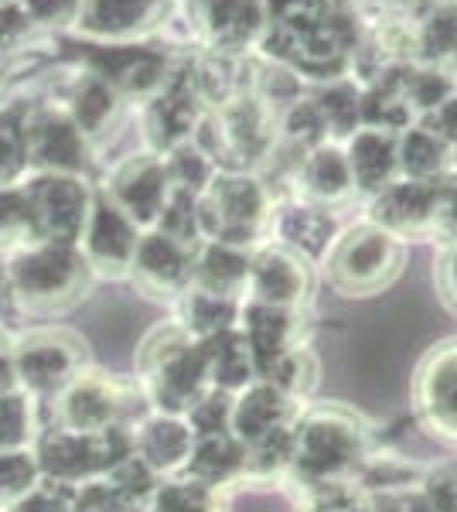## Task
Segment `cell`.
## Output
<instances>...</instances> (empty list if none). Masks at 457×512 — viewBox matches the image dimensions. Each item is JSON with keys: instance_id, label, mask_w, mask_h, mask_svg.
<instances>
[{"instance_id": "obj_50", "label": "cell", "mask_w": 457, "mask_h": 512, "mask_svg": "<svg viewBox=\"0 0 457 512\" xmlns=\"http://www.w3.org/2000/svg\"><path fill=\"white\" fill-rule=\"evenodd\" d=\"M31 328V318L28 311L21 308L18 301V291L11 284V274L4 267V256H0V335L4 338H18L21 332Z\"/></svg>"}, {"instance_id": "obj_20", "label": "cell", "mask_w": 457, "mask_h": 512, "mask_svg": "<svg viewBox=\"0 0 457 512\" xmlns=\"http://www.w3.org/2000/svg\"><path fill=\"white\" fill-rule=\"evenodd\" d=\"M338 236H342V226H338V219H335V209L304 202V198H297V195H287L277 202L270 243L287 246L290 253H297L301 260L311 263V267L314 263H324V256L331 253Z\"/></svg>"}, {"instance_id": "obj_22", "label": "cell", "mask_w": 457, "mask_h": 512, "mask_svg": "<svg viewBox=\"0 0 457 512\" xmlns=\"http://www.w3.org/2000/svg\"><path fill=\"white\" fill-rule=\"evenodd\" d=\"M301 410H304L301 400L277 390L267 379H256V383H249L246 390H239L232 396L229 431L243 444H256V441H263V437L294 427Z\"/></svg>"}, {"instance_id": "obj_9", "label": "cell", "mask_w": 457, "mask_h": 512, "mask_svg": "<svg viewBox=\"0 0 457 512\" xmlns=\"http://www.w3.org/2000/svg\"><path fill=\"white\" fill-rule=\"evenodd\" d=\"M174 14L191 45L219 55H253L270 28L263 0H174Z\"/></svg>"}, {"instance_id": "obj_5", "label": "cell", "mask_w": 457, "mask_h": 512, "mask_svg": "<svg viewBox=\"0 0 457 512\" xmlns=\"http://www.w3.org/2000/svg\"><path fill=\"white\" fill-rule=\"evenodd\" d=\"M198 212L205 239L260 250L273 236L277 195L260 171H219L209 192L198 198Z\"/></svg>"}, {"instance_id": "obj_38", "label": "cell", "mask_w": 457, "mask_h": 512, "mask_svg": "<svg viewBox=\"0 0 457 512\" xmlns=\"http://www.w3.org/2000/svg\"><path fill=\"white\" fill-rule=\"evenodd\" d=\"M38 400L24 390L0 393V451H24L38 437Z\"/></svg>"}, {"instance_id": "obj_12", "label": "cell", "mask_w": 457, "mask_h": 512, "mask_svg": "<svg viewBox=\"0 0 457 512\" xmlns=\"http://www.w3.org/2000/svg\"><path fill=\"white\" fill-rule=\"evenodd\" d=\"M21 185L31 205V219H35V236L48 243L76 246L86 229L89 209H93L96 185L79 175H45V171L24 175Z\"/></svg>"}, {"instance_id": "obj_6", "label": "cell", "mask_w": 457, "mask_h": 512, "mask_svg": "<svg viewBox=\"0 0 457 512\" xmlns=\"http://www.w3.org/2000/svg\"><path fill=\"white\" fill-rule=\"evenodd\" d=\"M31 451H35L41 482L58 489H79L96 478H106L127 454H134V427L82 434L52 424L35 437Z\"/></svg>"}, {"instance_id": "obj_35", "label": "cell", "mask_w": 457, "mask_h": 512, "mask_svg": "<svg viewBox=\"0 0 457 512\" xmlns=\"http://www.w3.org/2000/svg\"><path fill=\"white\" fill-rule=\"evenodd\" d=\"M164 168H168L171 188L174 192H185L191 198H202L212 188V181L219 178V164L212 161L209 151L188 140V144H178L174 151L164 154Z\"/></svg>"}, {"instance_id": "obj_59", "label": "cell", "mask_w": 457, "mask_h": 512, "mask_svg": "<svg viewBox=\"0 0 457 512\" xmlns=\"http://www.w3.org/2000/svg\"><path fill=\"white\" fill-rule=\"evenodd\" d=\"M451 171H457V151H454V168Z\"/></svg>"}, {"instance_id": "obj_41", "label": "cell", "mask_w": 457, "mask_h": 512, "mask_svg": "<svg viewBox=\"0 0 457 512\" xmlns=\"http://www.w3.org/2000/svg\"><path fill=\"white\" fill-rule=\"evenodd\" d=\"M35 219L24 195V185H0V253H11L24 243H35Z\"/></svg>"}, {"instance_id": "obj_23", "label": "cell", "mask_w": 457, "mask_h": 512, "mask_svg": "<svg viewBox=\"0 0 457 512\" xmlns=\"http://www.w3.org/2000/svg\"><path fill=\"white\" fill-rule=\"evenodd\" d=\"M290 195L304 198V202H314V205H324V209H338V205L352 202L355 178H352V164H348L345 147L335 144V140H324L314 151H307L301 164H297L294 192Z\"/></svg>"}, {"instance_id": "obj_53", "label": "cell", "mask_w": 457, "mask_h": 512, "mask_svg": "<svg viewBox=\"0 0 457 512\" xmlns=\"http://www.w3.org/2000/svg\"><path fill=\"white\" fill-rule=\"evenodd\" d=\"M437 239L454 243L457 239V171L440 181V202H437Z\"/></svg>"}, {"instance_id": "obj_48", "label": "cell", "mask_w": 457, "mask_h": 512, "mask_svg": "<svg viewBox=\"0 0 457 512\" xmlns=\"http://www.w3.org/2000/svg\"><path fill=\"white\" fill-rule=\"evenodd\" d=\"M140 509L144 506H137L127 495H120L106 478H96V482L72 489V512H140Z\"/></svg>"}, {"instance_id": "obj_45", "label": "cell", "mask_w": 457, "mask_h": 512, "mask_svg": "<svg viewBox=\"0 0 457 512\" xmlns=\"http://www.w3.org/2000/svg\"><path fill=\"white\" fill-rule=\"evenodd\" d=\"M301 512H372V499L355 482H331L304 489Z\"/></svg>"}, {"instance_id": "obj_43", "label": "cell", "mask_w": 457, "mask_h": 512, "mask_svg": "<svg viewBox=\"0 0 457 512\" xmlns=\"http://www.w3.org/2000/svg\"><path fill=\"white\" fill-rule=\"evenodd\" d=\"M28 175L24 154V106H0V185H14Z\"/></svg>"}, {"instance_id": "obj_3", "label": "cell", "mask_w": 457, "mask_h": 512, "mask_svg": "<svg viewBox=\"0 0 457 512\" xmlns=\"http://www.w3.org/2000/svg\"><path fill=\"white\" fill-rule=\"evenodd\" d=\"M137 390L147 410L188 417V410L212 390L205 349L178 325L154 328L137 355Z\"/></svg>"}, {"instance_id": "obj_19", "label": "cell", "mask_w": 457, "mask_h": 512, "mask_svg": "<svg viewBox=\"0 0 457 512\" xmlns=\"http://www.w3.org/2000/svg\"><path fill=\"white\" fill-rule=\"evenodd\" d=\"M191 267H195V250L178 239L157 233V229H144L130 267V280L157 301H178L181 294L191 291Z\"/></svg>"}, {"instance_id": "obj_46", "label": "cell", "mask_w": 457, "mask_h": 512, "mask_svg": "<svg viewBox=\"0 0 457 512\" xmlns=\"http://www.w3.org/2000/svg\"><path fill=\"white\" fill-rule=\"evenodd\" d=\"M35 24V31H48V35H72L79 21L82 0H18Z\"/></svg>"}, {"instance_id": "obj_37", "label": "cell", "mask_w": 457, "mask_h": 512, "mask_svg": "<svg viewBox=\"0 0 457 512\" xmlns=\"http://www.w3.org/2000/svg\"><path fill=\"white\" fill-rule=\"evenodd\" d=\"M140 512H226V509H222V492L188 482L185 475H171L161 478V485H157Z\"/></svg>"}, {"instance_id": "obj_60", "label": "cell", "mask_w": 457, "mask_h": 512, "mask_svg": "<svg viewBox=\"0 0 457 512\" xmlns=\"http://www.w3.org/2000/svg\"><path fill=\"white\" fill-rule=\"evenodd\" d=\"M444 4H457V0H444Z\"/></svg>"}, {"instance_id": "obj_58", "label": "cell", "mask_w": 457, "mask_h": 512, "mask_svg": "<svg viewBox=\"0 0 457 512\" xmlns=\"http://www.w3.org/2000/svg\"><path fill=\"white\" fill-rule=\"evenodd\" d=\"M335 4H342V7H355V11H365V7H372V0H335Z\"/></svg>"}, {"instance_id": "obj_10", "label": "cell", "mask_w": 457, "mask_h": 512, "mask_svg": "<svg viewBox=\"0 0 457 512\" xmlns=\"http://www.w3.org/2000/svg\"><path fill=\"white\" fill-rule=\"evenodd\" d=\"M11 355L18 390L35 400H55L89 366L86 345L62 328H28L11 338Z\"/></svg>"}, {"instance_id": "obj_14", "label": "cell", "mask_w": 457, "mask_h": 512, "mask_svg": "<svg viewBox=\"0 0 457 512\" xmlns=\"http://www.w3.org/2000/svg\"><path fill=\"white\" fill-rule=\"evenodd\" d=\"M103 188L140 229H154V222L161 219L164 205H168L174 192L164 158L147 151V147L116 161L103 181Z\"/></svg>"}, {"instance_id": "obj_42", "label": "cell", "mask_w": 457, "mask_h": 512, "mask_svg": "<svg viewBox=\"0 0 457 512\" xmlns=\"http://www.w3.org/2000/svg\"><path fill=\"white\" fill-rule=\"evenodd\" d=\"M41 485L35 451H0V512H11Z\"/></svg>"}, {"instance_id": "obj_61", "label": "cell", "mask_w": 457, "mask_h": 512, "mask_svg": "<svg viewBox=\"0 0 457 512\" xmlns=\"http://www.w3.org/2000/svg\"><path fill=\"white\" fill-rule=\"evenodd\" d=\"M0 4H7V0H0Z\"/></svg>"}, {"instance_id": "obj_44", "label": "cell", "mask_w": 457, "mask_h": 512, "mask_svg": "<svg viewBox=\"0 0 457 512\" xmlns=\"http://www.w3.org/2000/svg\"><path fill=\"white\" fill-rule=\"evenodd\" d=\"M154 229L195 250V246L205 239V233H202V212H198V198H191L185 192H171L168 205H164V212H161V219L154 222Z\"/></svg>"}, {"instance_id": "obj_24", "label": "cell", "mask_w": 457, "mask_h": 512, "mask_svg": "<svg viewBox=\"0 0 457 512\" xmlns=\"http://www.w3.org/2000/svg\"><path fill=\"white\" fill-rule=\"evenodd\" d=\"M239 332L246 335L249 349L256 359V373H267L270 362L280 359L287 349L301 345L304 332V311L273 308L263 301H249L243 297V311H239Z\"/></svg>"}, {"instance_id": "obj_47", "label": "cell", "mask_w": 457, "mask_h": 512, "mask_svg": "<svg viewBox=\"0 0 457 512\" xmlns=\"http://www.w3.org/2000/svg\"><path fill=\"white\" fill-rule=\"evenodd\" d=\"M263 4H267V21L273 31H297L321 21L335 0H263Z\"/></svg>"}, {"instance_id": "obj_27", "label": "cell", "mask_w": 457, "mask_h": 512, "mask_svg": "<svg viewBox=\"0 0 457 512\" xmlns=\"http://www.w3.org/2000/svg\"><path fill=\"white\" fill-rule=\"evenodd\" d=\"M342 147L348 154V164H352L355 195H362L365 202H369L372 195H379L382 188H389L393 181H400L396 134L376 130V127H359Z\"/></svg>"}, {"instance_id": "obj_7", "label": "cell", "mask_w": 457, "mask_h": 512, "mask_svg": "<svg viewBox=\"0 0 457 512\" xmlns=\"http://www.w3.org/2000/svg\"><path fill=\"white\" fill-rule=\"evenodd\" d=\"M403 256L406 250L400 239L372 222H359L352 229H342L331 253L324 256V277L338 294L369 297L386 291L400 277Z\"/></svg>"}, {"instance_id": "obj_2", "label": "cell", "mask_w": 457, "mask_h": 512, "mask_svg": "<svg viewBox=\"0 0 457 512\" xmlns=\"http://www.w3.org/2000/svg\"><path fill=\"white\" fill-rule=\"evenodd\" d=\"M4 256V267L18 291L21 308L31 321L58 318L72 311L93 287V270L82 260L79 246L72 243H48L35 239Z\"/></svg>"}, {"instance_id": "obj_15", "label": "cell", "mask_w": 457, "mask_h": 512, "mask_svg": "<svg viewBox=\"0 0 457 512\" xmlns=\"http://www.w3.org/2000/svg\"><path fill=\"white\" fill-rule=\"evenodd\" d=\"M437 202L440 181L400 178L365 202V222L386 229L400 243H406V239H430L437 236Z\"/></svg>"}, {"instance_id": "obj_8", "label": "cell", "mask_w": 457, "mask_h": 512, "mask_svg": "<svg viewBox=\"0 0 457 512\" xmlns=\"http://www.w3.org/2000/svg\"><path fill=\"white\" fill-rule=\"evenodd\" d=\"M52 414H55V427L99 434V431H113V427H134L147 414V403L137 386L86 366L52 400Z\"/></svg>"}, {"instance_id": "obj_56", "label": "cell", "mask_w": 457, "mask_h": 512, "mask_svg": "<svg viewBox=\"0 0 457 512\" xmlns=\"http://www.w3.org/2000/svg\"><path fill=\"white\" fill-rule=\"evenodd\" d=\"M18 390V376H14V355H11V338L0 335V393Z\"/></svg>"}, {"instance_id": "obj_34", "label": "cell", "mask_w": 457, "mask_h": 512, "mask_svg": "<svg viewBox=\"0 0 457 512\" xmlns=\"http://www.w3.org/2000/svg\"><path fill=\"white\" fill-rule=\"evenodd\" d=\"M311 99L321 113V123L328 130V140L345 144L362 127V82L359 79H335L311 89Z\"/></svg>"}, {"instance_id": "obj_29", "label": "cell", "mask_w": 457, "mask_h": 512, "mask_svg": "<svg viewBox=\"0 0 457 512\" xmlns=\"http://www.w3.org/2000/svg\"><path fill=\"white\" fill-rule=\"evenodd\" d=\"M249 263H253V250L219 243V239H202V243L195 246L191 287L243 301L246 287H249Z\"/></svg>"}, {"instance_id": "obj_33", "label": "cell", "mask_w": 457, "mask_h": 512, "mask_svg": "<svg viewBox=\"0 0 457 512\" xmlns=\"http://www.w3.org/2000/svg\"><path fill=\"white\" fill-rule=\"evenodd\" d=\"M396 154H400V178L410 181H444L454 168V151L423 123L396 134Z\"/></svg>"}, {"instance_id": "obj_32", "label": "cell", "mask_w": 457, "mask_h": 512, "mask_svg": "<svg viewBox=\"0 0 457 512\" xmlns=\"http://www.w3.org/2000/svg\"><path fill=\"white\" fill-rule=\"evenodd\" d=\"M239 311H243V301H236V297H222L191 287V291H185L174 301V325L185 335L205 342V338L226 332V328H236Z\"/></svg>"}, {"instance_id": "obj_13", "label": "cell", "mask_w": 457, "mask_h": 512, "mask_svg": "<svg viewBox=\"0 0 457 512\" xmlns=\"http://www.w3.org/2000/svg\"><path fill=\"white\" fill-rule=\"evenodd\" d=\"M140 236H144V229L106 195L103 185H96L93 209H89L86 229H82V236L76 243L82 260L93 270V277H106V280L130 277Z\"/></svg>"}, {"instance_id": "obj_40", "label": "cell", "mask_w": 457, "mask_h": 512, "mask_svg": "<svg viewBox=\"0 0 457 512\" xmlns=\"http://www.w3.org/2000/svg\"><path fill=\"white\" fill-rule=\"evenodd\" d=\"M246 448V482H277L287 478L290 458H294V427L277 431L256 444H243Z\"/></svg>"}, {"instance_id": "obj_30", "label": "cell", "mask_w": 457, "mask_h": 512, "mask_svg": "<svg viewBox=\"0 0 457 512\" xmlns=\"http://www.w3.org/2000/svg\"><path fill=\"white\" fill-rule=\"evenodd\" d=\"M202 349H205V366H209L212 390L236 396L239 390H246L249 383L260 379V373H256L253 349H249L246 335L239 332V325L205 338Z\"/></svg>"}, {"instance_id": "obj_17", "label": "cell", "mask_w": 457, "mask_h": 512, "mask_svg": "<svg viewBox=\"0 0 457 512\" xmlns=\"http://www.w3.org/2000/svg\"><path fill=\"white\" fill-rule=\"evenodd\" d=\"M174 14L171 0H82L76 38L86 41H137L164 31V18Z\"/></svg>"}, {"instance_id": "obj_25", "label": "cell", "mask_w": 457, "mask_h": 512, "mask_svg": "<svg viewBox=\"0 0 457 512\" xmlns=\"http://www.w3.org/2000/svg\"><path fill=\"white\" fill-rule=\"evenodd\" d=\"M123 103H127V99L116 93L110 82L79 69V65H76V72H72V82L62 96L65 113H69L72 123L86 134V140L93 147L113 134V127L120 123Z\"/></svg>"}, {"instance_id": "obj_57", "label": "cell", "mask_w": 457, "mask_h": 512, "mask_svg": "<svg viewBox=\"0 0 457 512\" xmlns=\"http://www.w3.org/2000/svg\"><path fill=\"white\" fill-rule=\"evenodd\" d=\"M372 512H406L403 495L400 499H372Z\"/></svg>"}, {"instance_id": "obj_52", "label": "cell", "mask_w": 457, "mask_h": 512, "mask_svg": "<svg viewBox=\"0 0 457 512\" xmlns=\"http://www.w3.org/2000/svg\"><path fill=\"white\" fill-rule=\"evenodd\" d=\"M11 512H72V489L41 482L28 499H21Z\"/></svg>"}, {"instance_id": "obj_28", "label": "cell", "mask_w": 457, "mask_h": 512, "mask_svg": "<svg viewBox=\"0 0 457 512\" xmlns=\"http://www.w3.org/2000/svg\"><path fill=\"white\" fill-rule=\"evenodd\" d=\"M181 475L212 492H226L229 485L246 482V448L236 434H195L191 454Z\"/></svg>"}, {"instance_id": "obj_18", "label": "cell", "mask_w": 457, "mask_h": 512, "mask_svg": "<svg viewBox=\"0 0 457 512\" xmlns=\"http://www.w3.org/2000/svg\"><path fill=\"white\" fill-rule=\"evenodd\" d=\"M314 291V267L290 253L280 243H263L253 250V263H249V301H263L273 308L304 311Z\"/></svg>"}, {"instance_id": "obj_62", "label": "cell", "mask_w": 457, "mask_h": 512, "mask_svg": "<svg viewBox=\"0 0 457 512\" xmlns=\"http://www.w3.org/2000/svg\"><path fill=\"white\" fill-rule=\"evenodd\" d=\"M171 4H174V0H171Z\"/></svg>"}, {"instance_id": "obj_49", "label": "cell", "mask_w": 457, "mask_h": 512, "mask_svg": "<svg viewBox=\"0 0 457 512\" xmlns=\"http://www.w3.org/2000/svg\"><path fill=\"white\" fill-rule=\"evenodd\" d=\"M188 424L195 434H226L232 424V393L209 390L188 410Z\"/></svg>"}, {"instance_id": "obj_54", "label": "cell", "mask_w": 457, "mask_h": 512, "mask_svg": "<svg viewBox=\"0 0 457 512\" xmlns=\"http://www.w3.org/2000/svg\"><path fill=\"white\" fill-rule=\"evenodd\" d=\"M417 123L430 127L440 140H444L447 147H451V151H457V89L444 99V103L437 106L434 113H430V117H423Z\"/></svg>"}, {"instance_id": "obj_51", "label": "cell", "mask_w": 457, "mask_h": 512, "mask_svg": "<svg viewBox=\"0 0 457 512\" xmlns=\"http://www.w3.org/2000/svg\"><path fill=\"white\" fill-rule=\"evenodd\" d=\"M31 35H35V24L28 21V14H24V7L18 0L0 4V52L21 48Z\"/></svg>"}, {"instance_id": "obj_31", "label": "cell", "mask_w": 457, "mask_h": 512, "mask_svg": "<svg viewBox=\"0 0 457 512\" xmlns=\"http://www.w3.org/2000/svg\"><path fill=\"white\" fill-rule=\"evenodd\" d=\"M403 69L406 65H396V69H386L376 79L362 82V127L403 134L406 127L417 123L403 89Z\"/></svg>"}, {"instance_id": "obj_36", "label": "cell", "mask_w": 457, "mask_h": 512, "mask_svg": "<svg viewBox=\"0 0 457 512\" xmlns=\"http://www.w3.org/2000/svg\"><path fill=\"white\" fill-rule=\"evenodd\" d=\"M403 89H406V99H410L413 117L423 120L454 93L457 79L447 69H440V65L413 62V65H406V69H403Z\"/></svg>"}, {"instance_id": "obj_16", "label": "cell", "mask_w": 457, "mask_h": 512, "mask_svg": "<svg viewBox=\"0 0 457 512\" xmlns=\"http://www.w3.org/2000/svg\"><path fill=\"white\" fill-rule=\"evenodd\" d=\"M205 106L202 99L195 96L185 72V59H181L178 72L168 86L161 89L157 96H151L147 103H140V127H144V144L147 151L154 154H168L178 144H188L195 137L198 123L205 117Z\"/></svg>"}, {"instance_id": "obj_55", "label": "cell", "mask_w": 457, "mask_h": 512, "mask_svg": "<svg viewBox=\"0 0 457 512\" xmlns=\"http://www.w3.org/2000/svg\"><path fill=\"white\" fill-rule=\"evenodd\" d=\"M437 291H440V297H444L447 308L457 315V239H454V243H444V253H440Z\"/></svg>"}, {"instance_id": "obj_1", "label": "cell", "mask_w": 457, "mask_h": 512, "mask_svg": "<svg viewBox=\"0 0 457 512\" xmlns=\"http://www.w3.org/2000/svg\"><path fill=\"white\" fill-rule=\"evenodd\" d=\"M365 458H369V434L359 417L338 407L301 410L294 424V458L287 482L301 492L331 482H355Z\"/></svg>"}, {"instance_id": "obj_4", "label": "cell", "mask_w": 457, "mask_h": 512, "mask_svg": "<svg viewBox=\"0 0 457 512\" xmlns=\"http://www.w3.org/2000/svg\"><path fill=\"white\" fill-rule=\"evenodd\" d=\"M69 45L72 65L106 79L127 103H147L161 93L185 59L164 35L137 41H86L69 35Z\"/></svg>"}, {"instance_id": "obj_26", "label": "cell", "mask_w": 457, "mask_h": 512, "mask_svg": "<svg viewBox=\"0 0 457 512\" xmlns=\"http://www.w3.org/2000/svg\"><path fill=\"white\" fill-rule=\"evenodd\" d=\"M191 444H195V431H191L188 417L147 410L134 424L137 458L147 461L161 478L181 475V468H185V461L191 454Z\"/></svg>"}, {"instance_id": "obj_21", "label": "cell", "mask_w": 457, "mask_h": 512, "mask_svg": "<svg viewBox=\"0 0 457 512\" xmlns=\"http://www.w3.org/2000/svg\"><path fill=\"white\" fill-rule=\"evenodd\" d=\"M417 414L430 434L457 444V342L437 345L420 366Z\"/></svg>"}, {"instance_id": "obj_39", "label": "cell", "mask_w": 457, "mask_h": 512, "mask_svg": "<svg viewBox=\"0 0 457 512\" xmlns=\"http://www.w3.org/2000/svg\"><path fill=\"white\" fill-rule=\"evenodd\" d=\"M260 379H267L277 390H284L287 396L304 403L314 386H318V359H314V352L301 342V345H294V349H287L280 359H273L270 369Z\"/></svg>"}, {"instance_id": "obj_11", "label": "cell", "mask_w": 457, "mask_h": 512, "mask_svg": "<svg viewBox=\"0 0 457 512\" xmlns=\"http://www.w3.org/2000/svg\"><path fill=\"white\" fill-rule=\"evenodd\" d=\"M24 154H28V175H79L89 178L93 144L72 123L62 103L24 106Z\"/></svg>"}]
</instances>
